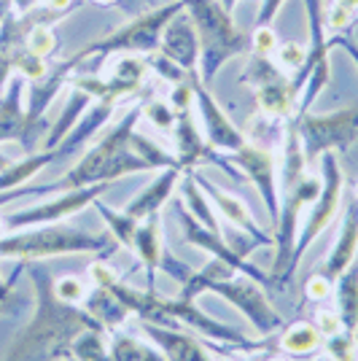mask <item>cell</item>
Masks as SVG:
<instances>
[{
	"label": "cell",
	"mask_w": 358,
	"mask_h": 361,
	"mask_svg": "<svg viewBox=\"0 0 358 361\" xmlns=\"http://www.w3.org/2000/svg\"><path fill=\"white\" fill-rule=\"evenodd\" d=\"M27 272L35 291V313L30 324L16 334L3 361H70V345L75 337L87 329L105 331V326L81 305H68L57 297L54 272L49 270V264L27 262Z\"/></svg>",
	"instance_id": "6da1fadb"
},
{
	"label": "cell",
	"mask_w": 358,
	"mask_h": 361,
	"mask_svg": "<svg viewBox=\"0 0 358 361\" xmlns=\"http://www.w3.org/2000/svg\"><path fill=\"white\" fill-rule=\"evenodd\" d=\"M140 119H143V103L127 108L121 114V119L113 127H108L60 178L49 180V183H32V186L27 183V186L11 189V192H6L8 202H14L16 197L62 195V192H75V189L94 186V183H113L116 178L132 176V173H154L149 162L143 157H137L130 146V137H132Z\"/></svg>",
	"instance_id": "7a4b0ae2"
},
{
	"label": "cell",
	"mask_w": 358,
	"mask_h": 361,
	"mask_svg": "<svg viewBox=\"0 0 358 361\" xmlns=\"http://www.w3.org/2000/svg\"><path fill=\"white\" fill-rule=\"evenodd\" d=\"M116 248L119 243L111 235H92L87 229H75L65 221L25 226L0 235V259H16V262H44L70 254H100V259H105Z\"/></svg>",
	"instance_id": "3957f363"
},
{
	"label": "cell",
	"mask_w": 358,
	"mask_h": 361,
	"mask_svg": "<svg viewBox=\"0 0 358 361\" xmlns=\"http://www.w3.org/2000/svg\"><path fill=\"white\" fill-rule=\"evenodd\" d=\"M183 11L199 35V78L210 87L226 62L251 51V32L240 30L218 0H183Z\"/></svg>",
	"instance_id": "277c9868"
},
{
	"label": "cell",
	"mask_w": 358,
	"mask_h": 361,
	"mask_svg": "<svg viewBox=\"0 0 358 361\" xmlns=\"http://www.w3.org/2000/svg\"><path fill=\"white\" fill-rule=\"evenodd\" d=\"M183 11V0H170V3H159L143 14L132 16L130 22H124L121 27L111 30L103 38H94L84 49H78L73 57L68 60L73 65H81L87 60H94L97 65L105 62L108 57H119V54H137V57H149L154 51H159V41L167 27V22L173 16Z\"/></svg>",
	"instance_id": "5b68a950"
},
{
	"label": "cell",
	"mask_w": 358,
	"mask_h": 361,
	"mask_svg": "<svg viewBox=\"0 0 358 361\" xmlns=\"http://www.w3.org/2000/svg\"><path fill=\"white\" fill-rule=\"evenodd\" d=\"M302 3H304V16H307V60L299 73L291 75V87L297 92L294 116L307 114L313 108V103L321 97V92L326 90L328 78H331V65H328L331 44H328V30L323 22L326 6L323 0H302Z\"/></svg>",
	"instance_id": "8992f818"
},
{
	"label": "cell",
	"mask_w": 358,
	"mask_h": 361,
	"mask_svg": "<svg viewBox=\"0 0 358 361\" xmlns=\"http://www.w3.org/2000/svg\"><path fill=\"white\" fill-rule=\"evenodd\" d=\"M302 140V151L307 165L321 159L323 154H345L358 140V103L331 111V114H299L288 119Z\"/></svg>",
	"instance_id": "52a82bcc"
},
{
	"label": "cell",
	"mask_w": 358,
	"mask_h": 361,
	"mask_svg": "<svg viewBox=\"0 0 358 361\" xmlns=\"http://www.w3.org/2000/svg\"><path fill=\"white\" fill-rule=\"evenodd\" d=\"M321 192V180L315 176H304L299 180L291 192H285L280 197V213H278V221H275V262H272V288L283 291L291 283V254H294V245H297L299 229H302V211L307 205H313L315 197Z\"/></svg>",
	"instance_id": "ba28073f"
},
{
	"label": "cell",
	"mask_w": 358,
	"mask_h": 361,
	"mask_svg": "<svg viewBox=\"0 0 358 361\" xmlns=\"http://www.w3.org/2000/svg\"><path fill=\"white\" fill-rule=\"evenodd\" d=\"M318 162H321V192H318L315 202L310 205L307 219L302 221V229H299L297 245H294V254H291V275L297 272L299 262H302V256L310 251V245H313V243L323 235V229L337 219L340 202H342L345 176H342L340 162H337V154L328 151Z\"/></svg>",
	"instance_id": "9c48e42d"
},
{
	"label": "cell",
	"mask_w": 358,
	"mask_h": 361,
	"mask_svg": "<svg viewBox=\"0 0 358 361\" xmlns=\"http://www.w3.org/2000/svg\"><path fill=\"white\" fill-rule=\"evenodd\" d=\"M208 294H216V297L226 300L229 305H235L240 313L248 318L251 329L259 337H272L275 331H280L285 326L283 316L272 307L269 297L264 294V286L256 283L254 278H248V275H240L237 272L235 278L210 283Z\"/></svg>",
	"instance_id": "30bf717a"
},
{
	"label": "cell",
	"mask_w": 358,
	"mask_h": 361,
	"mask_svg": "<svg viewBox=\"0 0 358 361\" xmlns=\"http://www.w3.org/2000/svg\"><path fill=\"white\" fill-rule=\"evenodd\" d=\"M149 73V60L137 57V54H119V60L113 62V68L108 75L100 73H84L70 75V87H78L90 94L92 100H103V103H113L119 106L124 97H130L143 87Z\"/></svg>",
	"instance_id": "8fae6325"
},
{
	"label": "cell",
	"mask_w": 358,
	"mask_h": 361,
	"mask_svg": "<svg viewBox=\"0 0 358 361\" xmlns=\"http://www.w3.org/2000/svg\"><path fill=\"white\" fill-rule=\"evenodd\" d=\"M108 186L111 183H94V186H84V189H75V192H62V195H54L51 200L41 202V205L8 213V216H3V229L14 232V229H25V226L65 221L75 213H81L84 208H90L94 200H100L108 192Z\"/></svg>",
	"instance_id": "7c38bea8"
},
{
	"label": "cell",
	"mask_w": 358,
	"mask_h": 361,
	"mask_svg": "<svg viewBox=\"0 0 358 361\" xmlns=\"http://www.w3.org/2000/svg\"><path fill=\"white\" fill-rule=\"evenodd\" d=\"M173 208H175V216H178V224H180V232H183V240L189 243V245H195L199 251H205L210 254L213 259H221L226 262L229 267H235L240 275H248V278H254L256 283H261V286H269L272 288V278H269L264 270H259L256 264L251 262H245L242 256H237L232 248H229V243L224 240V235H218V232H210L208 226H202L197 221L192 213L183 208V202L175 200L173 202Z\"/></svg>",
	"instance_id": "4fadbf2b"
},
{
	"label": "cell",
	"mask_w": 358,
	"mask_h": 361,
	"mask_svg": "<svg viewBox=\"0 0 358 361\" xmlns=\"http://www.w3.org/2000/svg\"><path fill=\"white\" fill-rule=\"evenodd\" d=\"M226 159L245 176V180H251L256 186V192L264 200V208L272 219V226H275L278 213H280V186H278V165H275L272 151L248 140L242 149L229 154Z\"/></svg>",
	"instance_id": "5bb4252c"
},
{
	"label": "cell",
	"mask_w": 358,
	"mask_h": 361,
	"mask_svg": "<svg viewBox=\"0 0 358 361\" xmlns=\"http://www.w3.org/2000/svg\"><path fill=\"white\" fill-rule=\"evenodd\" d=\"M192 84H195V108L202 119V135L216 151H221L224 157L235 154L237 149H242L248 140L245 135L235 127V121L226 116V111L221 108V103L213 97L208 84H202L199 73L192 75Z\"/></svg>",
	"instance_id": "9a60e30c"
},
{
	"label": "cell",
	"mask_w": 358,
	"mask_h": 361,
	"mask_svg": "<svg viewBox=\"0 0 358 361\" xmlns=\"http://www.w3.org/2000/svg\"><path fill=\"white\" fill-rule=\"evenodd\" d=\"M159 54L175 62L183 73H199V35L186 11H178L167 22L159 41Z\"/></svg>",
	"instance_id": "2e32d148"
},
{
	"label": "cell",
	"mask_w": 358,
	"mask_h": 361,
	"mask_svg": "<svg viewBox=\"0 0 358 361\" xmlns=\"http://www.w3.org/2000/svg\"><path fill=\"white\" fill-rule=\"evenodd\" d=\"M195 178H197V183H199V189H202V192L208 195L210 202H213L216 213H218L221 219H226V221H229V226H235V229H240V232L251 235V238L261 243L264 248H272V245H275L272 235H269V232H264L261 226L256 224L254 213L248 211V205H245L237 195H229L226 189L216 186L213 180H208L205 176H199V173H195Z\"/></svg>",
	"instance_id": "e0dca14e"
},
{
	"label": "cell",
	"mask_w": 358,
	"mask_h": 361,
	"mask_svg": "<svg viewBox=\"0 0 358 361\" xmlns=\"http://www.w3.org/2000/svg\"><path fill=\"white\" fill-rule=\"evenodd\" d=\"M25 92L27 81L19 73L11 75L6 90L0 92V143H27V114H25Z\"/></svg>",
	"instance_id": "ac0fdd59"
},
{
	"label": "cell",
	"mask_w": 358,
	"mask_h": 361,
	"mask_svg": "<svg viewBox=\"0 0 358 361\" xmlns=\"http://www.w3.org/2000/svg\"><path fill=\"white\" fill-rule=\"evenodd\" d=\"M358 256V197H350L347 208H345L342 216V226H340V235L331 245V251L326 254L323 264H321V272L337 281Z\"/></svg>",
	"instance_id": "d6986e66"
},
{
	"label": "cell",
	"mask_w": 358,
	"mask_h": 361,
	"mask_svg": "<svg viewBox=\"0 0 358 361\" xmlns=\"http://www.w3.org/2000/svg\"><path fill=\"white\" fill-rule=\"evenodd\" d=\"M140 329L162 350L164 361H210V356L205 353V343L195 337L192 331L167 329V326H156L149 321H143Z\"/></svg>",
	"instance_id": "ffe728a7"
},
{
	"label": "cell",
	"mask_w": 358,
	"mask_h": 361,
	"mask_svg": "<svg viewBox=\"0 0 358 361\" xmlns=\"http://www.w3.org/2000/svg\"><path fill=\"white\" fill-rule=\"evenodd\" d=\"M162 213H151L137 221L132 238V254L137 256L140 267L146 270V288L156 291V272H159V259H162Z\"/></svg>",
	"instance_id": "44dd1931"
},
{
	"label": "cell",
	"mask_w": 358,
	"mask_h": 361,
	"mask_svg": "<svg viewBox=\"0 0 358 361\" xmlns=\"http://www.w3.org/2000/svg\"><path fill=\"white\" fill-rule=\"evenodd\" d=\"M183 167H167V170H156V178L151 180L149 186H143L137 195L121 208L124 213H130L132 219H146L151 213H159L164 208V202L173 197L178 180L183 178Z\"/></svg>",
	"instance_id": "7402d4cb"
},
{
	"label": "cell",
	"mask_w": 358,
	"mask_h": 361,
	"mask_svg": "<svg viewBox=\"0 0 358 361\" xmlns=\"http://www.w3.org/2000/svg\"><path fill=\"white\" fill-rule=\"evenodd\" d=\"M256 106L261 116L288 121L297 111V92L291 87V75H278L267 84L256 87Z\"/></svg>",
	"instance_id": "603a6c76"
},
{
	"label": "cell",
	"mask_w": 358,
	"mask_h": 361,
	"mask_svg": "<svg viewBox=\"0 0 358 361\" xmlns=\"http://www.w3.org/2000/svg\"><path fill=\"white\" fill-rule=\"evenodd\" d=\"M51 165H57V151L54 149L25 154L22 159H14L0 173V192H11V189H19V186H27L35 176H41L46 167Z\"/></svg>",
	"instance_id": "cb8c5ba5"
},
{
	"label": "cell",
	"mask_w": 358,
	"mask_h": 361,
	"mask_svg": "<svg viewBox=\"0 0 358 361\" xmlns=\"http://www.w3.org/2000/svg\"><path fill=\"white\" fill-rule=\"evenodd\" d=\"M178 186H180V202H183V208L192 213L202 226H208L210 232L224 235L221 216L216 213V208H213V202L208 200V195L199 189V183H197V178H195V170H186L183 178L178 180Z\"/></svg>",
	"instance_id": "d4e9b609"
},
{
	"label": "cell",
	"mask_w": 358,
	"mask_h": 361,
	"mask_svg": "<svg viewBox=\"0 0 358 361\" xmlns=\"http://www.w3.org/2000/svg\"><path fill=\"white\" fill-rule=\"evenodd\" d=\"M81 307L90 313L94 321H100L105 326V331H116L119 326L127 324V318L132 316L121 300L111 291V288H103V286H94L90 288V294H87V300L81 302Z\"/></svg>",
	"instance_id": "484cf974"
},
{
	"label": "cell",
	"mask_w": 358,
	"mask_h": 361,
	"mask_svg": "<svg viewBox=\"0 0 358 361\" xmlns=\"http://www.w3.org/2000/svg\"><path fill=\"white\" fill-rule=\"evenodd\" d=\"M334 310L342 321V329L353 334L358 326V262L334 281Z\"/></svg>",
	"instance_id": "4316f807"
},
{
	"label": "cell",
	"mask_w": 358,
	"mask_h": 361,
	"mask_svg": "<svg viewBox=\"0 0 358 361\" xmlns=\"http://www.w3.org/2000/svg\"><path fill=\"white\" fill-rule=\"evenodd\" d=\"M92 103H94V100H92L87 92L78 90V87H70L68 103H65V108L60 111L57 121L49 127V135H46V140H44V149H57L62 140H65V135L78 124V119L87 114V108H90Z\"/></svg>",
	"instance_id": "83f0119b"
},
{
	"label": "cell",
	"mask_w": 358,
	"mask_h": 361,
	"mask_svg": "<svg viewBox=\"0 0 358 361\" xmlns=\"http://www.w3.org/2000/svg\"><path fill=\"white\" fill-rule=\"evenodd\" d=\"M278 348L283 350L285 356H294V359H302V356H310L321 348V331L315 324L310 321H297V324H288L280 329V337H278Z\"/></svg>",
	"instance_id": "f1b7e54d"
},
{
	"label": "cell",
	"mask_w": 358,
	"mask_h": 361,
	"mask_svg": "<svg viewBox=\"0 0 358 361\" xmlns=\"http://www.w3.org/2000/svg\"><path fill=\"white\" fill-rule=\"evenodd\" d=\"M108 361H164V356L154 343H146L130 331H116L108 343Z\"/></svg>",
	"instance_id": "f546056e"
},
{
	"label": "cell",
	"mask_w": 358,
	"mask_h": 361,
	"mask_svg": "<svg viewBox=\"0 0 358 361\" xmlns=\"http://www.w3.org/2000/svg\"><path fill=\"white\" fill-rule=\"evenodd\" d=\"M92 205H94L97 216H100L105 221V226H108V235L119 243V245L132 251V238H135V229H137V219H132L130 213L116 211V208L105 205L103 200H94Z\"/></svg>",
	"instance_id": "4dcf8cb0"
},
{
	"label": "cell",
	"mask_w": 358,
	"mask_h": 361,
	"mask_svg": "<svg viewBox=\"0 0 358 361\" xmlns=\"http://www.w3.org/2000/svg\"><path fill=\"white\" fill-rule=\"evenodd\" d=\"M25 49L35 54V57H41V60H49L57 54V49H60V35L54 30V25H46V22H38L30 11V27L25 32Z\"/></svg>",
	"instance_id": "1f68e13d"
},
{
	"label": "cell",
	"mask_w": 358,
	"mask_h": 361,
	"mask_svg": "<svg viewBox=\"0 0 358 361\" xmlns=\"http://www.w3.org/2000/svg\"><path fill=\"white\" fill-rule=\"evenodd\" d=\"M70 359L73 361H108V343H105L103 329L81 331L70 345Z\"/></svg>",
	"instance_id": "d6a6232c"
},
{
	"label": "cell",
	"mask_w": 358,
	"mask_h": 361,
	"mask_svg": "<svg viewBox=\"0 0 358 361\" xmlns=\"http://www.w3.org/2000/svg\"><path fill=\"white\" fill-rule=\"evenodd\" d=\"M130 146H132V151L137 154V157H143L146 162L151 165V170H167V167H180L178 159L173 157V154H167V151L159 146V143H154L151 137L140 135L137 130L132 133V137H130Z\"/></svg>",
	"instance_id": "836d02e7"
},
{
	"label": "cell",
	"mask_w": 358,
	"mask_h": 361,
	"mask_svg": "<svg viewBox=\"0 0 358 361\" xmlns=\"http://www.w3.org/2000/svg\"><path fill=\"white\" fill-rule=\"evenodd\" d=\"M275 65L283 71V73H299L302 65L307 60V44H294V41H285V44H278L275 54H272Z\"/></svg>",
	"instance_id": "e575fe53"
},
{
	"label": "cell",
	"mask_w": 358,
	"mask_h": 361,
	"mask_svg": "<svg viewBox=\"0 0 358 361\" xmlns=\"http://www.w3.org/2000/svg\"><path fill=\"white\" fill-rule=\"evenodd\" d=\"M54 291L62 302L68 305H81L90 294V286L84 283V278L78 275H65V278H54Z\"/></svg>",
	"instance_id": "d590c367"
},
{
	"label": "cell",
	"mask_w": 358,
	"mask_h": 361,
	"mask_svg": "<svg viewBox=\"0 0 358 361\" xmlns=\"http://www.w3.org/2000/svg\"><path fill=\"white\" fill-rule=\"evenodd\" d=\"M143 119H149L156 130H170L175 127V111L167 100H151V103H143Z\"/></svg>",
	"instance_id": "8d00e7d4"
},
{
	"label": "cell",
	"mask_w": 358,
	"mask_h": 361,
	"mask_svg": "<svg viewBox=\"0 0 358 361\" xmlns=\"http://www.w3.org/2000/svg\"><path fill=\"white\" fill-rule=\"evenodd\" d=\"M326 356L331 361H356V343L353 334L337 331L334 337H326Z\"/></svg>",
	"instance_id": "74e56055"
},
{
	"label": "cell",
	"mask_w": 358,
	"mask_h": 361,
	"mask_svg": "<svg viewBox=\"0 0 358 361\" xmlns=\"http://www.w3.org/2000/svg\"><path fill=\"white\" fill-rule=\"evenodd\" d=\"M49 68H51V62L35 57V54H30L27 49H22V54H19V60H16V73L22 75L27 84H30V81H38V78H44V75L49 73Z\"/></svg>",
	"instance_id": "f35d334b"
},
{
	"label": "cell",
	"mask_w": 358,
	"mask_h": 361,
	"mask_svg": "<svg viewBox=\"0 0 358 361\" xmlns=\"http://www.w3.org/2000/svg\"><path fill=\"white\" fill-rule=\"evenodd\" d=\"M278 44L280 41L272 30V25H259L251 30V54H256V57H272Z\"/></svg>",
	"instance_id": "ab89813d"
},
{
	"label": "cell",
	"mask_w": 358,
	"mask_h": 361,
	"mask_svg": "<svg viewBox=\"0 0 358 361\" xmlns=\"http://www.w3.org/2000/svg\"><path fill=\"white\" fill-rule=\"evenodd\" d=\"M334 294V281L326 278L321 270H315L307 281H304V297L310 302H326Z\"/></svg>",
	"instance_id": "60d3db41"
},
{
	"label": "cell",
	"mask_w": 358,
	"mask_h": 361,
	"mask_svg": "<svg viewBox=\"0 0 358 361\" xmlns=\"http://www.w3.org/2000/svg\"><path fill=\"white\" fill-rule=\"evenodd\" d=\"M146 60H149V68H154V71L162 75L167 84H173V87H175V84H180V81L189 75V73H183V71H180V68L173 60H167L164 54H159V51L149 54Z\"/></svg>",
	"instance_id": "b9f144b4"
},
{
	"label": "cell",
	"mask_w": 358,
	"mask_h": 361,
	"mask_svg": "<svg viewBox=\"0 0 358 361\" xmlns=\"http://www.w3.org/2000/svg\"><path fill=\"white\" fill-rule=\"evenodd\" d=\"M87 272H90L92 283H94V286H103V288H111L113 283H119V281H121V275L113 270V267H111L105 259H97V262H92L90 270H87Z\"/></svg>",
	"instance_id": "7bdbcfd3"
},
{
	"label": "cell",
	"mask_w": 358,
	"mask_h": 361,
	"mask_svg": "<svg viewBox=\"0 0 358 361\" xmlns=\"http://www.w3.org/2000/svg\"><path fill=\"white\" fill-rule=\"evenodd\" d=\"M315 326L321 331V337H334L337 331H342V321L337 316V310H318L315 313Z\"/></svg>",
	"instance_id": "ee69618b"
},
{
	"label": "cell",
	"mask_w": 358,
	"mask_h": 361,
	"mask_svg": "<svg viewBox=\"0 0 358 361\" xmlns=\"http://www.w3.org/2000/svg\"><path fill=\"white\" fill-rule=\"evenodd\" d=\"M283 6H285V0H261V3H259V11H256L254 27H259V25H272V22L278 19Z\"/></svg>",
	"instance_id": "f6af8a7d"
},
{
	"label": "cell",
	"mask_w": 358,
	"mask_h": 361,
	"mask_svg": "<svg viewBox=\"0 0 358 361\" xmlns=\"http://www.w3.org/2000/svg\"><path fill=\"white\" fill-rule=\"evenodd\" d=\"M328 44H331V49H337V46H340L345 54L353 60V65L358 68V44L350 38V35H328Z\"/></svg>",
	"instance_id": "bcb514c9"
},
{
	"label": "cell",
	"mask_w": 358,
	"mask_h": 361,
	"mask_svg": "<svg viewBox=\"0 0 358 361\" xmlns=\"http://www.w3.org/2000/svg\"><path fill=\"white\" fill-rule=\"evenodd\" d=\"M27 270V262H19L14 270H11V275L6 278L8 283H6V288H0V310L6 307V302H8V297H11V291H14V286H16V281H19V275Z\"/></svg>",
	"instance_id": "7dc6e473"
},
{
	"label": "cell",
	"mask_w": 358,
	"mask_h": 361,
	"mask_svg": "<svg viewBox=\"0 0 358 361\" xmlns=\"http://www.w3.org/2000/svg\"><path fill=\"white\" fill-rule=\"evenodd\" d=\"M8 3H11V11H14V14L25 16V14H30L41 0H8Z\"/></svg>",
	"instance_id": "c3c4849f"
},
{
	"label": "cell",
	"mask_w": 358,
	"mask_h": 361,
	"mask_svg": "<svg viewBox=\"0 0 358 361\" xmlns=\"http://www.w3.org/2000/svg\"><path fill=\"white\" fill-rule=\"evenodd\" d=\"M221 6H224V11H229V14H235V8H237L240 0H218Z\"/></svg>",
	"instance_id": "681fc988"
},
{
	"label": "cell",
	"mask_w": 358,
	"mask_h": 361,
	"mask_svg": "<svg viewBox=\"0 0 358 361\" xmlns=\"http://www.w3.org/2000/svg\"><path fill=\"white\" fill-rule=\"evenodd\" d=\"M8 11H11V3L8 0H0V25H3V19H6Z\"/></svg>",
	"instance_id": "f907efd6"
},
{
	"label": "cell",
	"mask_w": 358,
	"mask_h": 361,
	"mask_svg": "<svg viewBox=\"0 0 358 361\" xmlns=\"http://www.w3.org/2000/svg\"><path fill=\"white\" fill-rule=\"evenodd\" d=\"M90 3H94V6H100V8H111V6H116L119 0H90Z\"/></svg>",
	"instance_id": "816d5d0a"
},
{
	"label": "cell",
	"mask_w": 358,
	"mask_h": 361,
	"mask_svg": "<svg viewBox=\"0 0 358 361\" xmlns=\"http://www.w3.org/2000/svg\"><path fill=\"white\" fill-rule=\"evenodd\" d=\"M11 162H14L11 157H6V154H0V173H3V170H6V167H8V165H11Z\"/></svg>",
	"instance_id": "f5cc1de1"
},
{
	"label": "cell",
	"mask_w": 358,
	"mask_h": 361,
	"mask_svg": "<svg viewBox=\"0 0 358 361\" xmlns=\"http://www.w3.org/2000/svg\"><path fill=\"white\" fill-rule=\"evenodd\" d=\"M267 356H269V353H254L248 361H267Z\"/></svg>",
	"instance_id": "db71d44e"
},
{
	"label": "cell",
	"mask_w": 358,
	"mask_h": 361,
	"mask_svg": "<svg viewBox=\"0 0 358 361\" xmlns=\"http://www.w3.org/2000/svg\"><path fill=\"white\" fill-rule=\"evenodd\" d=\"M267 361H288V359H285V356H272V353H269Z\"/></svg>",
	"instance_id": "11a10c76"
},
{
	"label": "cell",
	"mask_w": 358,
	"mask_h": 361,
	"mask_svg": "<svg viewBox=\"0 0 358 361\" xmlns=\"http://www.w3.org/2000/svg\"><path fill=\"white\" fill-rule=\"evenodd\" d=\"M353 343H356V350H358V326H356V331H353Z\"/></svg>",
	"instance_id": "9f6ffc18"
},
{
	"label": "cell",
	"mask_w": 358,
	"mask_h": 361,
	"mask_svg": "<svg viewBox=\"0 0 358 361\" xmlns=\"http://www.w3.org/2000/svg\"><path fill=\"white\" fill-rule=\"evenodd\" d=\"M6 283H8V281H3V278H0V288H6Z\"/></svg>",
	"instance_id": "6f0895ef"
},
{
	"label": "cell",
	"mask_w": 358,
	"mask_h": 361,
	"mask_svg": "<svg viewBox=\"0 0 358 361\" xmlns=\"http://www.w3.org/2000/svg\"><path fill=\"white\" fill-rule=\"evenodd\" d=\"M356 197H358V183H356Z\"/></svg>",
	"instance_id": "680465c9"
},
{
	"label": "cell",
	"mask_w": 358,
	"mask_h": 361,
	"mask_svg": "<svg viewBox=\"0 0 358 361\" xmlns=\"http://www.w3.org/2000/svg\"><path fill=\"white\" fill-rule=\"evenodd\" d=\"M70 361H73V359H70Z\"/></svg>",
	"instance_id": "91938a15"
}]
</instances>
